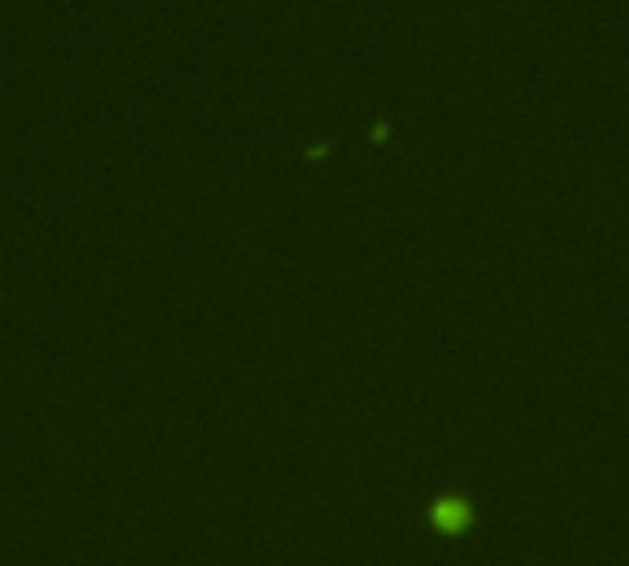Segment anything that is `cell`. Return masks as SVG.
<instances>
[{"label": "cell", "mask_w": 629, "mask_h": 566, "mask_svg": "<svg viewBox=\"0 0 629 566\" xmlns=\"http://www.w3.org/2000/svg\"><path fill=\"white\" fill-rule=\"evenodd\" d=\"M467 522H471V508H467L464 500L446 497V500L435 504V526H439L442 534H460Z\"/></svg>", "instance_id": "cell-1"}]
</instances>
